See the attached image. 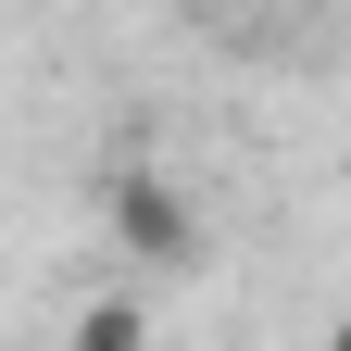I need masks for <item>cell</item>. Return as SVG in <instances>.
Wrapping results in <instances>:
<instances>
[{"instance_id":"cell-1","label":"cell","mask_w":351,"mask_h":351,"mask_svg":"<svg viewBox=\"0 0 351 351\" xmlns=\"http://www.w3.org/2000/svg\"><path fill=\"white\" fill-rule=\"evenodd\" d=\"M101 226H113V251H125V263H201V201L176 189V176H151V163H113Z\"/></svg>"},{"instance_id":"cell-2","label":"cell","mask_w":351,"mask_h":351,"mask_svg":"<svg viewBox=\"0 0 351 351\" xmlns=\"http://www.w3.org/2000/svg\"><path fill=\"white\" fill-rule=\"evenodd\" d=\"M138 326H151L138 301H88V314H75V339H88V351H125V339H138Z\"/></svg>"},{"instance_id":"cell-3","label":"cell","mask_w":351,"mask_h":351,"mask_svg":"<svg viewBox=\"0 0 351 351\" xmlns=\"http://www.w3.org/2000/svg\"><path fill=\"white\" fill-rule=\"evenodd\" d=\"M213 13H263V0H213Z\"/></svg>"}]
</instances>
